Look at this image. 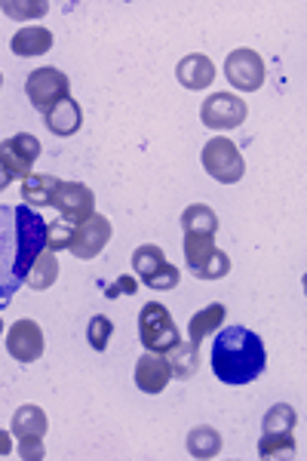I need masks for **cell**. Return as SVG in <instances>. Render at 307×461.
Returning <instances> with one entry per match:
<instances>
[{"mask_svg":"<svg viewBox=\"0 0 307 461\" xmlns=\"http://www.w3.org/2000/svg\"><path fill=\"white\" fill-rule=\"evenodd\" d=\"M47 249V219L34 206H0V308L25 286V277Z\"/></svg>","mask_w":307,"mask_h":461,"instance_id":"6da1fadb","label":"cell"},{"mask_svg":"<svg viewBox=\"0 0 307 461\" xmlns=\"http://www.w3.org/2000/svg\"><path fill=\"white\" fill-rule=\"evenodd\" d=\"M267 351L265 341L246 326H228L215 332L212 341V373L224 384H249L265 373Z\"/></svg>","mask_w":307,"mask_h":461,"instance_id":"7a4b0ae2","label":"cell"},{"mask_svg":"<svg viewBox=\"0 0 307 461\" xmlns=\"http://www.w3.org/2000/svg\"><path fill=\"white\" fill-rule=\"evenodd\" d=\"M139 339L145 345V351L154 354H167L169 348H176L182 336H178V326L172 314L167 311V304L160 302H148L139 311Z\"/></svg>","mask_w":307,"mask_h":461,"instance_id":"3957f363","label":"cell"},{"mask_svg":"<svg viewBox=\"0 0 307 461\" xmlns=\"http://www.w3.org/2000/svg\"><path fill=\"white\" fill-rule=\"evenodd\" d=\"M13 437L19 440L22 461H41L43 458V437L50 430V419L41 406H22L16 409L10 421Z\"/></svg>","mask_w":307,"mask_h":461,"instance_id":"277c9868","label":"cell"},{"mask_svg":"<svg viewBox=\"0 0 307 461\" xmlns=\"http://www.w3.org/2000/svg\"><path fill=\"white\" fill-rule=\"evenodd\" d=\"M25 93H28V102L50 114L59 102L71 99V80L68 74H62L59 68H37L28 74V84H25Z\"/></svg>","mask_w":307,"mask_h":461,"instance_id":"5b68a950","label":"cell"},{"mask_svg":"<svg viewBox=\"0 0 307 461\" xmlns=\"http://www.w3.org/2000/svg\"><path fill=\"white\" fill-rule=\"evenodd\" d=\"M200 160H203L206 173L221 185H234L246 173V163H243V158H239V148L224 136L209 139L206 148H203V158Z\"/></svg>","mask_w":307,"mask_h":461,"instance_id":"8992f818","label":"cell"},{"mask_svg":"<svg viewBox=\"0 0 307 461\" xmlns=\"http://www.w3.org/2000/svg\"><path fill=\"white\" fill-rule=\"evenodd\" d=\"M224 77L239 93H256L265 84V62H261L256 50L239 47L224 59Z\"/></svg>","mask_w":307,"mask_h":461,"instance_id":"52a82bcc","label":"cell"},{"mask_svg":"<svg viewBox=\"0 0 307 461\" xmlns=\"http://www.w3.org/2000/svg\"><path fill=\"white\" fill-rule=\"evenodd\" d=\"M246 114H249V108L234 93H215L200 105V121L206 130H237L246 121Z\"/></svg>","mask_w":307,"mask_h":461,"instance_id":"ba28073f","label":"cell"},{"mask_svg":"<svg viewBox=\"0 0 307 461\" xmlns=\"http://www.w3.org/2000/svg\"><path fill=\"white\" fill-rule=\"evenodd\" d=\"M52 206H56L65 221L80 225V221H86L89 215L95 212V194L86 188L84 182H59L56 197H52Z\"/></svg>","mask_w":307,"mask_h":461,"instance_id":"9c48e42d","label":"cell"},{"mask_svg":"<svg viewBox=\"0 0 307 461\" xmlns=\"http://www.w3.org/2000/svg\"><path fill=\"white\" fill-rule=\"evenodd\" d=\"M41 142L34 136H28V132H19V136H10L0 142V160H4V167L10 169L13 178L32 176V167L41 158Z\"/></svg>","mask_w":307,"mask_h":461,"instance_id":"30bf717a","label":"cell"},{"mask_svg":"<svg viewBox=\"0 0 307 461\" xmlns=\"http://www.w3.org/2000/svg\"><path fill=\"white\" fill-rule=\"evenodd\" d=\"M108 240H111V221L104 219V215L93 212L86 221L74 225V237H71L68 249L77 258H95L104 247H108Z\"/></svg>","mask_w":307,"mask_h":461,"instance_id":"8fae6325","label":"cell"},{"mask_svg":"<svg viewBox=\"0 0 307 461\" xmlns=\"http://www.w3.org/2000/svg\"><path fill=\"white\" fill-rule=\"evenodd\" d=\"M6 351L19 363H34L43 354V332L34 320H16L6 332Z\"/></svg>","mask_w":307,"mask_h":461,"instance_id":"7c38bea8","label":"cell"},{"mask_svg":"<svg viewBox=\"0 0 307 461\" xmlns=\"http://www.w3.org/2000/svg\"><path fill=\"white\" fill-rule=\"evenodd\" d=\"M169 378H172V366H169L167 354L148 351V354L139 357V363H136V384H139V391L163 393V391H167V384H169Z\"/></svg>","mask_w":307,"mask_h":461,"instance_id":"4fadbf2b","label":"cell"},{"mask_svg":"<svg viewBox=\"0 0 307 461\" xmlns=\"http://www.w3.org/2000/svg\"><path fill=\"white\" fill-rule=\"evenodd\" d=\"M176 77L185 89H206L215 80V65H212V59L203 53H191L178 62Z\"/></svg>","mask_w":307,"mask_h":461,"instance_id":"5bb4252c","label":"cell"},{"mask_svg":"<svg viewBox=\"0 0 307 461\" xmlns=\"http://www.w3.org/2000/svg\"><path fill=\"white\" fill-rule=\"evenodd\" d=\"M43 123H47V130L52 136L68 139L80 130V123H84V108H80L77 99H65V102H59L50 114H43Z\"/></svg>","mask_w":307,"mask_h":461,"instance_id":"9a60e30c","label":"cell"},{"mask_svg":"<svg viewBox=\"0 0 307 461\" xmlns=\"http://www.w3.org/2000/svg\"><path fill=\"white\" fill-rule=\"evenodd\" d=\"M224 317H228V308L224 304H206L203 311L191 317V326H188V341L200 348V341L215 336V332L224 326Z\"/></svg>","mask_w":307,"mask_h":461,"instance_id":"2e32d148","label":"cell"},{"mask_svg":"<svg viewBox=\"0 0 307 461\" xmlns=\"http://www.w3.org/2000/svg\"><path fill=\"white\" fill-rule=\"evenodd\" d=\"M52 37L47 28H22V32H16L13 34V41H10V50L16 56H22V59H28V56H43V53H50L52 50Z\"/></svg>","mask_w":307,"mask_h":461,"instance_id":"e0dca14e","label":"cell"},{"mask_svg":"<svg viewBox=\"0 0 307 461\" xmlns=\"http://www.w3.org/2000/svg\"><path fill=\"white\" fill-rule=\"evenodd\" d=\"M62 178L56 176H25V182H22V200H25L28 206H52V197H56V188Z\"/></svg>","mask_w":307,"mask_h":461,"instance_id":"ac0fdd59","label":"cell"},{"mask_svg":"<svg viewBox=\"0 0 307 461\" xmlns=\"http://www.w3.org/2000/svg\"><path fill=\"white\" fill-rule=\"evenodd\" d=\"M182 230L194 237H215V230H219V215L212 212V206L194 203L182 212Z\"/></svg>","mask_w":307,"mask_h":461,"instance_id":"d6986e66","label":"cell"},{"mask_svg":"<svg viewBox=\"0 0 307 461\" xmlns=\"http://www.w3.org/2000/svg\"><path fill=\"white\" fill-rule=\"evenodd\" d=\"M167 360L172 366V378H191L200 369V348L194 341H178L167 351Z\"/></svg>","mask_w":307,"mask_h":461,"instance_id":"ffe728a7","label":"cell"},{"mask_svg":"<svg viewBox=\"0 0 307 461\" xmlns=\"http://www.w3.org/2000/svg\"><path fill=\"white\" fill-rule=\"evenodd\" d=\"M56 277H59V258H56V252L43 249L41 256H37V262L32 265V271H28L25 286L34 289V293H43V289H50L52 284H56Z\"/></svg>","mask_w":307,"mask_h":461,"instance_id":"44dd1931","label":"cell"},{"mask_svg":"<svg viewBox=\"0 0 307 461\" xmlns=\"http://www.w3.org/2000/svg\"><path fill=\"white\" fill-rule=\"evenodd\" d=\"M167 252L160 247H154V243H145V247H139L132 252V267H136V274L141 277V284H151L157 274L163 271V265H167Z\"/></svg>","mask_w":307,"mask_h":461,"instance_id":"7402d4cb","label":"cell"},{"mask_svg":"<svg viewBox=\"0 0 307 461\" xmlns=\"http://www.w3.org/2000/svg\"><path fill=\"white\" fill-rule=\"evenodd\" d=\"M188 452L194 458H215L221 452V434L209 425L194 428L188 434Z\"/></svg>","mask_w":307,"mask_h":461,"instance_id":"603a6c76","label":"cell"},{"mask_svg":"<svg viewBox=\"0 0 307 461\" xmlns=\"http://www.w3.org/2000/svg\"><path fill=\"white\" fill-rule=\"evenodd\" d=\"M298 425V415L295 409H292L289 403H276L267 409L265 421H261V428H265V434H292Z\"/></svg>","mask_w":307,"mask_h":461,"instance_id":"cb8c5ba5","label":"cell"},{"mask_svg":"<svg viewBox=\"0 0 307 461\" xmlns=\"http://www.w3.org/2000/svg\"><path fill=\"white\" fill-rule=\"evenodd\" d=\"M295 456V434H261L258 458Z\"/></svg>","mask_w":307,"mask_h":461,"instance_id":"d4e9b609","label":"cell"},{"mask_svg":"<svg viewBox=\"0 0 307 461\" xmlns=\"http://www.w3.org/2000/svg\"><path fill=\"white\" fill-rule=\"evenodd\" d=\"M111 336H114V323H111L104 314H95L93 320H89V326H86V339H89V348L93 351H104L108 348V341Z\"/></svg>","mask_w":307,"mask_h":461,"instance_id":"484cf974","label":"cell"},{"mask_svg":"<svg viewBox=\"0 0 307 461\" xmlns=\"http://www.w3.org/2000/svg\"><path fill=\"white\" fill-rule=\"evenodd\" d=\"M71 237H74V225H71V221H65L62 215H59L56 221H47V249L50 252L68 249Z\"/></svg>","mask_w":307,"mask_h":461,"instance_id":"4316f807","label":"cell"},{"mask_svg":"<svg viewBox=\"0 0 307 461\" xmlns=\"http://www.w3.org/2000/svg\"><path fill=\"white\" fill-rule=\"evenodd\" d=\"M228 271H230L228 252H224V249H215V252H212V258H209V262H206L203 267H200V271L194 274V277H197V280H221Z\"/></svg>","mask_w":307,"mask_h":461,"instance_id":"83f0119b","label":"cell"},{"mask_svg":"<svg viewBox=\"0 0 307 461\" xmlns=\"http://www.w3.org/2000/svg\"><path fill=\"white\" fill-rule=\"evenodd\" d=\"M4 13L10 19H41L43 13H50V4H43V0H37V4H13V0H4Z\"/></svg>","mask_w":307,"mask_h":461,"instance_id":"f1b7e54d","label":"cell"},{"mask_svg":"<svg viewBox=\"0 0 307 461\" xmlns=\"http://www.w3.org/2000/svg\"><path fill=\"white\" fill-rule=\"evenodd\" d=\"M136 293H139V280H132L130 274L117 277V284L104 286V295H108V299H117V295H136Z\"/></svg>","mask_w":307,"mask_h":461,"instance_id":"f546056e","label":"cell"},{"mask_svg":"<svg viewBox=\"0 0 307 461\" xmlns=\"http://www.w3.org/2000/svg\"><path fill=\"white\" fill-rule=\"evenodd\" d=\"M13 452V440H10V434L6 430H0V458H6Z\"/></svg>","mask_w":307,"mask_h":461,"instance_id":"4dcf8cb0","label":"cell"},{"mask_svg":"<svg viewBox=\"0 0 307 461\" xmlns=\"http://www.w3.org/2000/svg\"><path fill=\"white\" fill-rule=\"evenodd\" d=\"M10 182H13L10 169H6V167H4V160H0V191H4V188H6V185H10Z\"/></svg>","mask_w":307,"mask_h":461,"instance_id":"1f68e13d","label":"cell"},{"mask_svg":"<svg viewBox=\"0 0 307 461\" xmlns=\"http://www.w3.org/2000/svg\"><path fill=\"white\" fill-rule=\"evenodd\" d=\"M0 86H4V74H0Z\"/></svg>","mask_w":307,"mask_h":461,"instance_id":"d6a6232c","label":"cell"},{"mask_svg":"<svg viewBox=\"0 0 307 461\" xmlns=\"http://www.w3.org/2000/svg\"><path fill=\"white\" fill-rule=\"evenodd\" d=\"M0 332H4V320H0Z\"/></svg>","mask_w":307,"mask_h":461,"instance_id":"836d02e7","label":"cell"}]
</instances>
